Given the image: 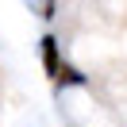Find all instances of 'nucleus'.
Masks as SVG:
<instances>
[{
    "instance_id": "nucleus-1",
    "label": "nucleus",
    "mask_w": 127,
    "mask_h": 127,
    "mask_svg": "<svg viewBox=\"0 0 127 127\" xmlns=\"http://www.w3.org/2000/svg\"><path fill=\"white\" fill-rule=\"evenodd\" d=\"M42 69H46V77L54 81L58 77V69H62V50H58V39L54 35H42Z\"/></svg>"
},
{
    "instance_id": "nucleus-2",
    "label": "nucleus",
    "mask_w": 127,
    "mask_h": 127,
    "mask_svg": "<svg viewBox=\"0 0 127 127\" xmlns=\"http://www.w3.org/2000/svg\"><path fill=\"white\" fill-rule=\"evenodd\" d=\"M54 81H58V85H85L89 77H85L81 69H73V65H65V62H62V69H58V77H54Z\"/></svg>"
},
{
    "instance_id": "nucleus-3",
    "label": "nucleus",
    "mask_w": 127,
    "mask_h": 127,
    "mask_svg": "<svg viewBox=\"0 0 127 127\" xmlns=\"http://www.w3.org/2000/svg\"><path fill=\"white\" fill-rule=\"evenodd\" d=\"M39 12L50 19V16H54V0H39Z\"/></svg>"
}]
</instances>
